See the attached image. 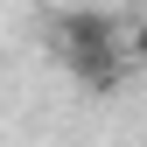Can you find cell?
Returning <instances> with one entry per match:
<instances>
[{"label":"cell","instance_id":"cell-1","mask_svg":"<svg viewBox=\"0 0 147 147\" xmlns=\"http://www.w3.org/2000/svg\"><path fill=\"white\" fill-rule=\"evenodd\" d=\"M49 35H56V63H63L84 91H119V84L147 63V28L126 21L119 7H112V14H105V7H77V14H63Z\"/></svg>","mask_w":147,"mask_h":147}]
</instances>
